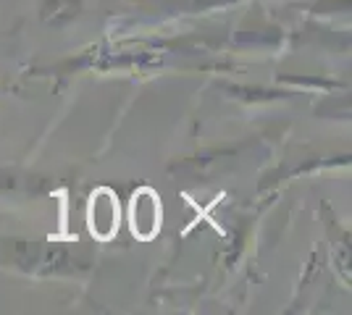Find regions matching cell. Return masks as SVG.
I'll return each mask as SVG.
<instances>
[{"label": "cell", "instance_id": "obj_1", "mask_svg": "<svg viewBox=\"0 0 352 315\" xmlns=\"http://www.w3.org/2000/svg\"><path fill=\"white\" fill-rule=\"evenodd\" d=\"M118 224H121V210H118V197L113 189L100 187L95 195L89 197L87 205V226L92 237L100 242H108L116 237Z\"/></svg>", "mask_w": 352, "mask_h": 315}, {"label": "cell", "instance_id": "obj_2", "mask_svg": "<svg viewBox=\"0 0 352 315\" xmlns=\"http://www.w3.org/2000/svg\"><path fill=\"white\" fill-rule=\"evenodd\" d=\"M163 208L161 197L155 195L150 187H142L140 192H134L132 208H129V224H132L134 237L140 240H153L161 229Z\"/></svg>", "mask_w": 352, "mask_h": 315}]
</instances>
